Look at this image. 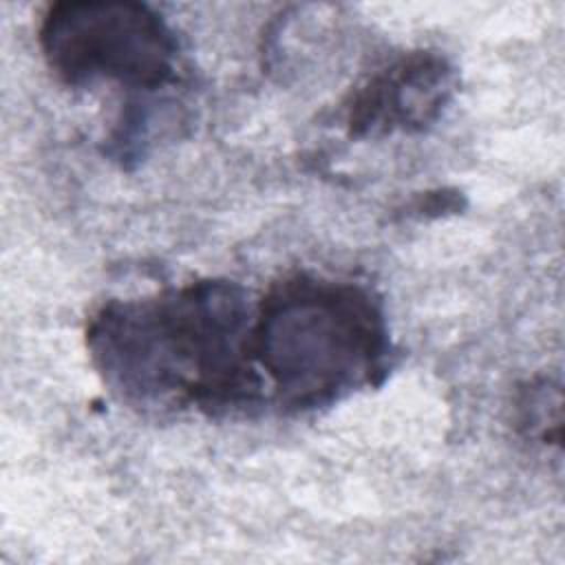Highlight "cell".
Here are the masks:
<instances>
[{"instance_id":"cell-1","label":"cell","mask_w":565,"mask_h":565,"mask_svg":"<svg viewBox=\"0 0 565 565\" xmlns=\"http://www.w3.org/2000/svg\"><path fill=\"white\" fill-rule=\"evenodd\" d=\"M252 324L254 307L238 282L201 278L104 302L88 318L86 347L102 380L130 406L223 413L254 406L265 388Z\"/></svg>"},{"instance_id":"cell-2","label":"cell","mask_w":565,"mask_h":565,"mask_svg":"<svg viewBox=\"0 0 565 565\" xmlns=\"http://www.w3.org/2000/svg\"><path fill=\"white\" fill-rule=\"evenodd\" d=\"M252 353L282 408L313 411L382 382L386 316L364 285L296 271L271 282L254 307Z\"/></svg>"},{"instance_id":"cell-3","label":"cell","mask_w":565,"mask_h":565,"mask_svg":"<svg viewBox=\"0 0 565 565\" xmlns=\"http://www.w3.org/2000/svg\"><path fill=\"white\" fill-rule=\"evenodd\" d=\"M38 44L46 66L66 86L99 79L157 90L177 75V35L143 2L64 0L49 4Z\"/></svg>"},{"instance_id":"cell-4","label":"cell","mask_w":565,"mask_h":565,"mask_svg":"<svg viewBox=\"0 0 565 565\" xmlns=\"http://www.w3.org/2000/svg\"><path fill=\"white\" fill-rule=\"evenodd\" d=\"M457 90L452 62L437 51H408L366 77L344 102L353 139H380L430 128Z\"/></svg>"},{"instance_id":"cell-5","label":"cell","mask_w":565,"mask_h":565,"mask_svg":"<svg viewBox=\"0 0 565 565\" xmlns=\"http://www.w3.org/2000/svg\"><path fill=\"white\" fill-rule=\"evenodd\" d=\"M561 388L550 380L527 382L516 402L519 428L543 444L561 441Z\"/></svg>"}]
</instances>
